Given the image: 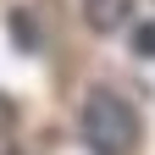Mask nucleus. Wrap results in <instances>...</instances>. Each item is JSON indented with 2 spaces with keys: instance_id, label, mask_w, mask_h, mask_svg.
Here are the masks:
<instances>
[{
  "instance_id": "1",
  "label": "nucleus",
  "mask_w": 155,
  "mask_h": 155,
  "mask_svg": "<svg viewBox=\"0 0 155 155\" xmlns=\"http://www.w3.org/2000/svg\"><path fill=\"white\" fill-rule=\"evenodd\" d=\"M78 127H83V144L94 155H133V144H139V111L111 89H94L83 100V122Z\"/></svg>"
},
{
  "instance_id": "2",
  "label": "nucleus",
  "mask_w": 155,
  "mask_h": 155,
  "mask_svg": "<svg viewBox=\"0 0 155 155\" xmlns=\"http://www.w3.org/2000/svg\"><path fill=\"white\" fill-rule=\"evenodd\" d=\"M83 17H89V28H94V33H116V28L127 22V0H89Z\"/></svg>"
},
{
  "instance_id": "3",
  "label": "nucleus",
  "mask_w": 155,
  "mask_h": 155,
  "mask_svg": "<svg viewBox=\"0 0 155 155\" xmlns=\"http://www.w3.org/2000/svg\"><path fill=\"white\" fill-rule=\"evenodd\" d=\"M133 50H139V55H155V22H144L139 33H133Z\"/></svg>"
}]
</instances>
